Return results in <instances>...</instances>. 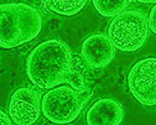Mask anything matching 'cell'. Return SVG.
Listing matches in <instances>:
<instances>
[{
  "mask_svg": "<svg viewBox=\"0 0 156 125\" xmlns=\"http://www.w3.org/2000/svg\"><path fill=\"white\" fill-rule=\"evenodd\" d=\"M72 62V51L63 41L55 38L44 41L27 57V77L40 89L55 88L66 80Z\"/></svg>",
  "mask_w": 156,
  "mask_h": 125,
  "instance_id": "6da1fadb",
  "label": "cell"
},
{
  "mask_svg": "<svg viewBox=\"0 0 156 125\" xmlns=\"http://www.w3.org/2000/svg\"><path fill=\"white\" fill-rule=\"evenodd\" d=\"M42 29V17L34 6L24 3L0 5V46L14 48L30 42Z\"/></svg>",
  "mask_w": 156,
  "mask_h": 125,
  "instance_id": "7a4b0ae2",
  "label": "cell"
},
{
  "mask_svg": "<svg viewBox=\"0 0 156 125\" xmlns=\"http://www.w3.org/2000/svg\"><path fill=\"white\" fill-rule=\"evenodd\" d=\"M149 36V23L140 10H124L109 25L108 37L116 50L123 52L138 51Z\"/></svg>",
  "mask_w": 156,
  "mask_h": 125,
  "instance_id": "3957f363",
  "label": "cell"
},
{
  "mask_svg": "<svg viewBox=\"0 0 156 125\" xmlns=\"http://www.w3.org/2000/svg\"><path fill=\"white\" fill-rule=\"evenodd\" d=\"M90 94V91L81 93L66 86L51 88L41 100V110L47 120L56 124H67L78 118Z\"/></svg>",
  "mask_w": 156,
  "mask_h": 125,
  "instance_id": "277c9868",
  "label": "cell"
},
{
  "mask_svg": "<svg viewBox=\"0 0 156 125\" xmlns=\"http://www.w3.org/2000/svg\"><path fill=\"white\" fill-rule=\"evenodd\" d=\"M128 86L143 105H156V58L149 57L136 62L129 72Z\"/></svg>",
  "mask_w": 156,
  "mask_h": 125,
  "instance_id": "5b68a950",
  "label": "cell"
},
{
  "mask_svg": "<svg viewBox=\"0 0 156 125\" xmlns=\"http://www.w3.org/2000/svg\"><path fill=\"white\" fill-rule=\"evenodd\" d=\"M40 93L32 88H19L9 103V116L17 125H31L40 118Z\"/></svg>",
  "mask_w": 156,
  "mask_h": 125,
  "instance_id": "8992f818",
  "label": "cell"
},
{
  "mask_svg": "<svg viewBox=\"0 0 156 125\" xmlns=\"http://www.w3.org/2000/svg\"><path fill=\"white\" fill-rule=\"evenodd\" d=\"M115 50L107 35L94 34L83 41L81 53L88 67L98 70L108 66L114 59Z\"/></svg>",
  "mask_w": 156,
  "mask_h": 125,
  "instance_id": "52a82bcc",
  "label": "cell"
},
{
  "mask_svg": "<svg viewBox=\"0 0 156 125\" xmlns=\"http://www.w3.org/2000/svg\"><path fill=\"white\" fill-rule=\"evenodd\" d=\"M123 119V105L110 98L97 100L87 113V123L89 125H119Z\"/></svg>",
  "mask_w": 156,
  "mask_h": 125,
  "instance_id": "ba28073f",
  "label": "cell"
},
{
  "mask_svg": "<svg viewBox=\"0 0 156 125\" xmlns=\"http://www.w3.org/2000/svg\"><path fill=\"white\" fill-rule=\"evenodd\" d=\"M65 82H67L77 92L83 93L90 91V74L88 72L87 66L78 56H73L72 67Z\"/></svg>",
  "mask_w": 156,
  "mask_h": 125,
  "instance_id": "9c48e42d",
  "label": "cell"
},
{
  "mask_svg": "<svg viewBox=\"0 0 156 125\" xmlns=\"http://www.w3.org/2000/svg\"><path fill=\"white\" fill-rule=\"evenodd\" d=\"M46 8L56 14L72 16L78 14L87 4V0H44Z\"/></svg>",
  "mask_w": 156,
  "mask_h": 125,
  "instance_id": "30bf717a",
  "label": "cell"
},
{
  "mask_svg": "<svg viewBox=\"0 0 156 125\" xmlns=\"http://www.w3.org/2000/svg\"><path fill=\"white\" fill-rule=\"evenodd\" d=\"M94 9L104 17H115L123 12L131 0H92Z\"/></svg>",
  "mask_w": 156,
  "mask_h": 125,
  "instance_id": "8fae6325",
  "label": "cell"
},
{
  "mask_svg": "<svg viewBox=\"0 0 156 125\" xmlns=\"http://www.w3.org/2000/svg\"><path fill=\"white\" fill-rule=\"evenodd\" d=\"M147 23H149V29L156 35V5L151 9L149 19H147Z\"/></svg>",
  "mask_w": 156,
  "mask_h": 125,
  "instance_id": "7c38bea8",
  "label": "cell"
},
{
  "mask_svg": "<svg viewBox=\"0 0 156 125\" xmlns=\"http://www.w3.org/2000/svg\"><path fill=\"white\" fill-rule=\"evenodd\" d=\"M0 119H2V124H8V125L11 124V120H10L11 118L9 119L4 112H0Z\"/></svg>",
  "mask_w": 156,
  "mask_h": 125,
  "instance_id": "4fadbf2b",
  "label": "cell"
},
{
  "mask_svg": "<svg viewBox=\"0 0 156 125\" xmlns=\"http://www.w3.org/2000/svg\"><path fill=\"white\" fill-rule=\"evenodd\" d=\"M138 3H143V4H154L156 3V0H135Z\"/></svg>",
  "mask_w": 156,
  "mask_h": 125,
  "instance_id": "5bb4252c",
  "label": "cell"
}]
</instances>
